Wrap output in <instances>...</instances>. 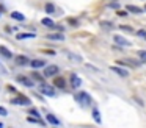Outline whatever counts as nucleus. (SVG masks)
Returning <instances> with one entry per match:
<instances>
[{
  "label": "nucleus",
  "mask_w": 146,
  "mask_h": 128,
  "mask_svg": "<svg viewBox=\"0 0 146 128\" xmlns=\"http://www.w3.org/2000/svg\"><path fill=\"white\" fill-rule=\"evenodd\" d=\"M76 100L80 102L82 105H90V103H91V97H90L86 92H79L76 95Z\"/></svg>",
  "instance_id": "obj_1"
},
{
  "label": "nucleus",
  "mask_w": 146,
  "mask_h": 128,
  "mask_svg": "<svg viewBox=\"0 0 146 128\" xmlns=\"http://www.w3.org/2000/svg\"><path fill=\"white\" fill-rule=\"evenodd\" d=\"M14 62H16V66H29L30 59H29V56H25V55H16Z\"/></svg>",
  "instance_id": "obj_2"
},
{
  "label": "nucleus",
  "mask_w": 146,
  "mask_h": 128,
  "mask_svg": "<svg viewBox=\"0 0 146 128\" xmlns=\"http://www.w3.org/2000/svg\"><path fill=\"white\" fill-rule=\"evenodd\" d=\"M57 74H58V67H57V66H47V67L44 69L42 77H55Z\"/></svg>",
  "instance_id": "obj_3"
},
{
  "label": "nucleus",
  "mask_w": 146,
  "mask_h": 128,
  "mask_svg": "<svg viewBox=\"0 0 146 128\" xmlns=\"http://www.w3.org/2000/svg\"><path fill=\"white\" fill-rule=\"evenodd\" d=\"M110 70H111V72H115L116 75H119L121 78L129 77V72H127L126 69H123V67H118V66H111V67H110Z\"/></svg>",
  "instance_id": "obj_4"
},
{
  "label": "nucleus",
  "mask_w": 146,
  "mask_h": 128,
  "mask_svg": "<svg viewBox=\"0 0 146 128\" xmlns=\"http://www.w3.org/2000/svg\"><path fill=\"white\" fill-rule=\"evenodd\" d=\"M116 64H121V66H127V64H130V66H133V67H137V66H140L141 62L137 61V59L127 58V59H119V61H116Z\"/></svg>",
  "instance_id": "obj_5"
},
{
  "label": "nucleus",
  "mask_w": 146,
  "mask_h": 128,
  "mask_svg": "<svg viewBox=\"0 0 146 128\" xmlns=\"http://www.w3.org/2000/svg\"><path fill=\"white\" fill-rule=\"evenodd\" d=\"M17 81H19V83H22L24 86H27V87H32L33 86V81L30 80V78H27L25 75H17Z\"/></svg>",
  "instance_id": "obj_6"
},
{
  "label": "nucleus",
  "mask_w": 146,
  "mask_h": 128,
  "mask_svg": "<svg viewBox=\"0 0 146 128\" xmlns=\"http://www.w3.org/2000/svg\"><path fill=\"white\" fill-rule=\"evenodd\" d=\"M54 86L60 87V89H64L66 87V81H64L63 77H55L54 78Z\"/></svg>",
  "instance_id": "obj_7"
},
{
  "label": "nucleus",
  "mask_w": 146,
  "mask_h": 128,
  "mask_svg": "<svg viewBox=\"0 0 146 128\" xmlns=\"http://www.w3.org/2000/svg\"><path fill=\"white\" fill-rule=\"evenodd\" d=\"M11 103H14V105H30V100L27 98V97H22V95H19L17 98H13L11 100Z\"/></svg>",
  "instance_id": "obj_8"
},
{
  "label": "nucleus",
  "mask_w": 146,
  "mask_h": 128,
  "mask_svg": "<svg viewBox=\"0 0 146 128\" xmlns=\"http://www.w3.org/2000/svg\"><path fill=\"white\" fill-rule=\"evenodd\" d=\"M113 41H115V44H118V45H123V47L130 45V42H129L127 39H124L123 36H115V37H113Z\"/></svg>",
  "instance_id": "obj_9"
},
{
  "label": "nucleus",
  "mask_w": 146,
  "mask_h": 128,
  "mask_svg": "<svg viewBox=\"0 0 146 128\" xmlns=\"http://www.w3.org/2000/svg\"><path fill=\"white\" fill-rule=\"evenodd\" d=\"M80 84H82V80H80L77 75H71V86H72L74 89H79Z\"/></svg>",
  "instance_id": "obj_10"
},
{
  "label": "nucleus",
  "mask_w": 146,
  "mask_h": 128,
  "mask_svg": "<svg viewBox=\"0 0 146 128\" xmlns=\"http://www.w3.org/2000/svg\"><path fill=\"white\" fill-rule=\"evenodd\" d=\"M44 64L46 62L42 59H33V61L29 62V66H32L33 69H41V67H44Z\"/></svg>",
  "instance_id": "obj_11"
},
{
  "label": "nucleus",
  "mask_w": 146,
  "mask_h": 128,
  "mask_svg": "<svg viewBox=\"0 0 146 128\" xmlns=\"http://www.w3.org/2000/svg\"><path fill=\"white\" fill-rule=\"evenodd\" d=\"M41 92L42 94H46V95H49V97H54V87L52 86H44V84H42L41 86Z\"/></svg>",
  "instance_id": "obj_12"
},
{
  "label": "nucleus",
  "mask_w": 146,
  "mask_h": 128,
  "mask_svg": "<svg viewBox=\"0 0 146 128\" xmlns=\"http://www.w3.org/2000/svg\"><path fill=\"white\" fill-rule=\"evenodd\" d=\"M47 39H50V41H63L64 39V34L63 33H54V34H47Z\"/></svg>",
  "instance_id": "obj_13"
},
{
  "label": "nucleus",
  "mask_w": 146,
  "mask_h": 128,
  "mask_svg": "<svg viewBox=\"0 0 146 128\" xmlns=\"http://www.w3.org/2000/svg\"><path fill=\"white\" fill-rule=\"evenodd\" d=\"M36 34L35 33H19V34H16V39H32V37H35Z\"/></svg>",
  "instance_id": "obj_14"
},
{
  "label": "nucleus",
  "mask_w": 146,
  "mask_h": 128,
  "mask_svg": "<svg viewBox=\"0 0 146 128\" xmlns=\"http://www.w3.org/2000/svg\"><path fill=\"white\" fill-rule=\"evenodd\" d=\"M127 11H129V12H135V14H141L145 9L138 8V6H133V5H127Z\"/></svg>",
  "instance_id": "obj_15"
},
{
  "label": "nucleus",
  "mask_w": 146,
  "mask_h": 128,
  "mask_svg": "<svg viewBox=\"0 0 146 128\" xmlns=\"http://www.w3.org/2000/svg\"><path fill=\"white\" fill-rule=\"evenodd\" d=\"M41 24L44 25V27H49V28H55V24H54V20L52 19H49V17H44L41 20Z\"/></svg>",
  "instance_id": "obj_16"
},
{
  "label": "nucleus",
  "mask_w": 146,
  "mask_h": 128,
  "mask_svg": "<svg viewBox=\"0 0 146 128\" xmlns=\"http://www.w3.org/2000/svg\"><path fill=\"white\" fill-rule=\"evenodd\" d=\"M0 55H3L5 58H13V55H11V52L7 49V47H3V45H0Z\"/></svg>",
  "instance_id": "obj_17"
},
{
  "label": "nucleus",
  "mask_w": 146,
  "mask_h": 128,
  "mask_svg": "<svg viewBox=\"0 0 146 128\" xmlns=\"http://www.w3.org/2000/svg\"><path fill=\"white\" fill-rule=\"evenodd\" d=\"M46 119H47V122H50L52 125H60V120L52 114H46Z\"/></svg>",
  "instance_id": "obj_18"
},
{
  "label": "nucleus",
  "mask_w": 146,
  "mask_h": 128,
  "mask_svg": "<svg viewBox=\"0 0 146 128\" xmlns=\"http://www.w3.org/2000/svg\"><path fill=\"white\" fill-rule=\"evenodd\" d=\"M11 17L16 19V20H25V16H24L22 12H19V11H13L11 12Z\"/></svg>",
  "instance_id": "obj_19"
},
{
  "label": "nucleus",
  "mask_w": 146,
  "mask_h": 128,
  "mask_svg": "<svg viewBox=\"0 0 146 128\" xmlns=\"http://www.w3.org/2000/svg\"><path fill=\"white\" fill-rule=\"evenodd\" d=\"M46 12H47V14H54V12H55L54 3H46Z\"/></svg>",
  "instance_id": "obj_20"
},
{
  "label": "nucleus",
  "mask_w": 146,
  "mask_h": 128,
  "mask_svg": "<svg viewBox=\"0 0 146 128\" xmlns=\"http://www.w3.org/2000/svg\"><path fill=\"white\" fill-rule=\"evenodd\" d=\"M93 117H94V120H96V123H101V114H99V111H98V109H93Z\"/></svg>",
  "instance_id": "obj_21"
},
{
  "label": "nucleus",
  "mask_w": 146,
  "mask_h": 128,
  "mask_svg": "<svg viewBox=\"0 0 146 128\" xmlns=\"http://www.w3.org/2000/svg\"><path fill=\"white\" fill-rule=\"evenodd\" d=\"M121 30H124V31H129V33H133V28L132 27H129V25H121Z\"/></svg>",
  "instance_id": "obj_22"
},
{
  "label": "nucleus",
  "mask_w": 146,
  "mask_h": 128,
  "mask_svg": "<svg viewBox=\"0 0 146 128\" xmlns=\"http://www.w3.org/2000/svg\"><path fill=\"white\" fill-rule=\"evenodd\" d=\"M32 77L35 78V80H38V81H42V78H44V77H41L39 74H36V72H35V74H32Z\"/></svg>",
  "instance_id": "obj_23"
},
{
  "label": "nucleus",
  "mask_w": 146,
  "mask_h": 128,
  "mask_svg": "<svg viewBox=\"0 0 146 128\" xmlns=\"http://www.w3.org/2000/svg\"><path fill=\"white\" fill-rule=\"evenodd\" d=\"M138 56H140L141 59H145V61H146V52H145V50H140V52H138Z\"/></svg>",
  "instance_id": "obj_24"
},
{
  "label": "nucleus",
  "mask_w": 146,
  "mask_h": 128,
  "mask_svg": "<svg viewBox=\"0 0 146 128\" xmlns=\"http://www.w3.org/2000/svg\"><path fill=\"white\" fill-rule=\"evenodd\" d=\"M68 55H69V58L76 59V61H80V56H76V55H72V53H71V52H68Z\"/></svg>",
  "instance_id": "obj_25"
},
{
  "label": "nucleus",
  "mask_w": 146,
  "mask_h": 128,
  "mask_svg": "<svg viewBox=\"0 0 146 128\" xmlns=\"http://www.w3.org/2000/svg\"><path fill=\"white\" fill-rule=\"evenodd\" d=\"M7 114H8V111L3 108V106H0V116H7Z\"/></svg>",
  "instance_id": "obj_26"
},
{
  "label": "nucleus",
  "mask_w": 146,
  "mask_h": 128,
  "mask_svg": "<svg viewBox=\"0 0 146 128\" xmlns=\"http://www.w3.org/2000/svg\"><path fill=\"white\" fill-rule=\"evenodd\" d=\"M30 114H32V116H35V117H38V119H39V114H38V111H36V109H30Z\"/></svg>",
  "instance_id": "obj_27"
},
{
  "label": "nucleus",
  "mask_w": 146,
  "mask_h": 128,
  "mask_svg": "<svg viewBox=\"0 0 146 128\" xmlns=\"http://www.w3.org/2000/svg\"><path fill=\"white\" fill-rule=\"evenodd\" d=\"M101 25H102V27H105V28H110V27H111V24H110V22H102Z\"/></svg>",
  "instance_id": "obj_28"
},
{
  "label": "nucleus",
  "mask_w": 146,
  "mask_h": 128,
  "mask_svg": "<svg viewBox=\"0 0 146 128\" xmlns=\"http://www.w3.org/2000/svg\"><path fill=\"white\" fill-rule=\"evenodd\" d=\"M44 53H47V55H55V53H57V52H55V50H44Z\"/></svg>",
  "instance_id": "obj_29"
},
{
  "label": "nucleus",
  "mask_w": 146,
  "mask_h": 128,
  "mask_svg": "<svg viewBox=\"0 0 146 128\" xmlns=\"http://www.w3.org/2000/svg\"><path fill=\"white\" fill-rule=\"evenodd\" d=\"M137 34H138V36H146V31L145 30H140V31H137Z\"/></svg>",
  "instance_id": "obj_30"
},
{
  "label": "nucleus",
  "mask_w": 146,
  "mask_h": 128,
  "mask_svg": "<svg viewBox=\"0 0 146 128\" xmlns=\"http://www.w3.org/2000/svg\"><path fill=\"white\" fill-rule=\"evenodd\" d=\"M118 16H121V17H124V16H127V14H126L124 11H118Z\"/></svg>",
  "instance_id": "obj_31"
},
{
  "label": "nucleus",
  "mask_w": 146,
  "mask_h": 128,
  "mask_svg": "<svg viewBox=\"0 0 146 128\" xmlns=\"http://www.w3.org/2000/svg\"><path fill=\"white\" fill-rule=\"evenodd\" d=\"M110 6H111V8H118L119 5H118V3H110Z\"/></svg>",
  "instance_id": "obj_32"
},
{
  "label": "nucleus",
  "mask_w": 146,
  "mask_h": 128,
  "mask_svg": "<svg viewBox=\"0 0 146 128\" xmlns=\"http://www.w3.org/2000/svg\"><path fill=\"white\" fill-rule=\"evenodd\" d=\"M0 128H3V123H0Z\"/></svg>",
  "instance_id": "obj_33"
},
{
  "label": "nucleus",
  "mask_w": 146,
  "mask_h": 128,
  "mask_svg": "<svg viewBox=\"0 0 146 128\" xmlns=\"http://www.w3.org/2000/svg\"><path fill=\"white\" fill-rule=\"evenodd\" d=\"M145 11H146V6H145Z\"/></svg>",
  "instance_id": "obj_34"
}]
</instances>
